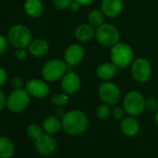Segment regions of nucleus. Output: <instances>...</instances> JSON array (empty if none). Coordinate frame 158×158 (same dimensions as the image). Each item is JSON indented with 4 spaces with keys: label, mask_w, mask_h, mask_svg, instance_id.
Listing matches in <instances>:
<instances>
[{
    "label": "nucleus",
    "mask_w": 158,
    "mask_h": 158,
    "mask_svg": "<svg viewBox=\"0 0 158 158\" xmlns=\"http://www.w3.org/2000/svg\"><path fill=\"white\" fill-rule=\"evenodd\" d=\"M6 102H7V98L5 96V93L0 89V112L4 109L6 105Z\"/></svg>",
    "instance_id": "nucleus-33"
},
{
    "label": "nucleus",
    "mask_w": 158,
    "mask_h": 158,
    "mask_svg": "<svg viewBox=\"0 0 158 158\" xmlns=\"http://www.w3.org/2000/svg\"><path fill=\"white\" fill-rule=\"evenodd\" d=\"M64 112L62 111V110H60V107H58V109L56 110V112H55V116H57V117H59L60 119H61L63 116H64Z\"/></svg>",
    "instance_id": "nucleus-36"
},
{
    "label": "nucleus",
    "mask_w": 158,
    "mask_h": 158,
    "mask_svg": "<svg viewBox=\"0 0 158 158\" xmlns=\"http://www.w3.org/2000/svg\"><path fill=\"white\" fill-rule=\"evenodd\" d=\"M95 38L100 45L111 48L119 42L120 32L116 26L110 23H103L97 27Z\"/></svg>",
    "instance_id": "nucleus-4"
},
{
    "label": "nucleus",
    "mask_w": 158,
    "mask_h": 158,
    "mask_svg": "<svg viewBox=\"0 0 158 158\" xmlns=\"http://www.w3.org/2000/svg\"><path fill=\"white\" fill-rule=\"evenodd\" d=\"M118 68L112 61L111 62H103L100 64L96 69V75L99 79L102 81H110L112 78L115 76L117 73Z\"/></svg>",
    "instance_id": "nucleus-15"
},
{
    "label": "nucleus",
    "mask_w": 158,
    "mask_h": 158,
    "mask_svg": "<svg viewBox=\"0 0 158 158\" xmlns=\"http://www.w3.org/2000/svg\"><path fill=\"white\" fill-rule=\"evenodd\" d=\"M10 43L17 48H26L32 42V34L28 27L17 24L12 26L8 34Z\"/></svg>",
    "instance_id": "nucleus-6"
},
{
    "label": "nucleus",
    "mask_w": 158,
    "mask_h": 158,
    "mask_svg": "<svg viewBox=\"0 0 158 158\" xmlns=\"http://www.w3.org/2000/svg\"><path fill=\"white\" fill-rule=\"evenodd\" d=\"M121 131L127 137H133L139 131V123L135 116L128 115L124 117L120 124Z\"/></svg>",
    "instance_id": "nucleus-16"
},
{
    "label": "nucleus",
    "mask_w": 158,
    "mask_h": 158,
    "mask_svg": "<svg viewBox=\"0 0 158 158\" xmlns=\"http://www.w3.org/2000/svg\"><path fill=\"white\" fill-rule=\"evenodd\" d=\"M30 103V94L26 89H15L8 97L6 102L7 108L12 113L24 111Z\"/></svg>",
    "instance_id": "nucleus-7"
},
{
    "label": "nucleus",
    "mask_w": 158,
    "mask_h": 158,
    "mask_svg": "<svg viewBox=\"0 0 158 158\" xmlns=\"http://www.w3.org/2000/svg\"><path fill=\"white\" fill-rule=\"evenodd\" d=\"M99 96L102 102L109 105H115L119 102L121 99V90L120 88L111 81H104L100 85L98 89Z\"/></svg>",
    "instance_id": "nucleus-9"
},
{
    "label": "nucleus",
    "mask_w": 158,
    "mask_h": 158,
    "mask_svg": "<svg viewBox=\"0 0 158 158\" xmlns=\"http://www.w3.org/2000/svg\"><path fill=\"white\" fill-rule=\"evenodd\" d=\"M7 72L3 68L0 67V87L3 86L7 81Z\"/></svg>",
    "instance_id": "nucleus-32"
},
{
    "label": "nucleus",
    "mask_w": 158,
    "mask_h": 158,
    "mask_svg": "<svg viewBox=\"0 0 158 158\" xmlns=\"http://www.w3.org/2000/svg\"><path fill=\"white\" fill-rule=\"evenodd\" d=\"M50 102L55 105L56 107H62L65 106L69 102V97L66 93H55L50 96L49 98Z\"/></svg>",
    "instance_id": "nucleus-24"
},
{
    "label": "nucleus",
    "mask_w": 158,
    "mask_h": 158,
    "mask_svg": "<svg viewBox=\"0 0 158 158\" xmlns=\"http://www.w3.org/2000/svg\"><path fill=\"white\" fill-rule=\"evenodd\" d=\"M81 6H82L81 4H79L78 2H76V1H74V0H73V2L71 3L69 9H70L72 11H78L79 10H80V7H81Z\"/></svg>",
    "instance_id": "nucleus-34"
},
{
    "label": "nucleus",
    "mask_w": 158,
    "mask_h": 158,
    "mask_svg": "<svg viewBox=\"0 0 158 158\" xmlns=\"http://www.w3.org/2000/svg\"><path fill=\"white\" fill-rule=\"evenodd\" d=\"M56 139L48 133H45L35 140V148L36 152L43 156H49L57 150Z\"/></svg>",
    "instance_id": "nucleus-10"
},
{
    "label": "nucleus",
    "mask_w": 158,
    "mask_h": 158,
    "mask_svg": "<svg viewBox=\"0 0 158 158\" xmlns=\"http://www.w3.org/2000/svg\"><path fill=\"white\" fill-rule=\"evenodd\" d=\"M85 56V49L80 44H72L64 51L63 60L69 66L79 64Z\"/></svg>",
    "instance_id": "nucleus-12"
},
{
    "label": "nucleus",
    "mask_w": 158,
    "mask_h": 158,
    "mask_svg": "<svg viewBox=\"0 0 158 158\" xmlns=\"http://www.w3.org/2000/svg\"><path fill=\"white\" fill-rule=\"evenodd\" d=\"M15 152L13 141L6 136L0 137V158H11Z\"/></svg>",
    "instance_id": "nucleus-21"
},
{
    "label": "nucleus",
    "mask_w": 158,
    "mask_h": 158,
    "mask_svg": "<svg viewBox=\"0 0 158 158\" xmlns=\"http://www.w3.org/2000/svg\"><path fill=\"white\" fill-rule=\"evenodd\" d=\"M25 89L30 94V96L41 99L48 96L49 92V86L48 85L46 80L34 78L26 83Z\"/></svg>",
    "instance_id": "nucleus-13"
},
{
    "label": "nucleus",
    "mask_w": 158,
    "mask_h": 158,
    "mask_svg": "<svg viewBox=\"0 0 158 158\" xmlns=\"http://www.w3.org/2000/svg\"><path fill=\"white\" fill-rule=\"evenodd\" d=\"M154 121H155V124L157 125V127H158V110L156 111V113H155V115H154Z\"/></svg>",
    "instance_id": "nucleus-37"
},
{
    "label": "nucleus",
    "mask_w": 158,
    "mask_h": 158,
    "mask_svg": "<svg viewBox=\"0 0 158 158\" xmlns=\"http://www.w3.org/2000/svg\"><path fill=\"white\" fill-rule=\"evenodd\" d=\"M72 2H73V0H53V5L57 10H64L70 8V5Z\"/></svg>",
    "instance_id": "nucleus-26"
},
{
    "label": "nucleus",
    "mask_w": 158,
    "mask_h": 158,
    "mask_svg": "<svg viewBox=\"0 0 158 158\" xmlns=\"http://www.w3.org/2000/svg\"><path fill=\"white\" fill-rule=\"evenodd\" d=\"M74 1L78 2L79 4H81L83 6H87V5H90L92 4L95 0H74Z\"/></svg>",
    "instance_id": "nucleus-35"
},
{
    "label": "nucleus",
    "mask_w": 158,
    "mask_h": 158,
    "mask_svg": "<svg viewBox=\"0 0 158 158\" xmlns=\"http://www.w3.org/2000/svg\"><path fill=\"white\" fill-rule=\"evenodd\" d=\"M42 127L46 133L53 135L58 131H60V129L62 127L61 119H60L55 115H49L44 119Z\"/></svg>",
    "instance_id": "nucleus-20"
},
{
    "label": "nucleus",
    "mask_w": 158,
    "mask_h": 158,
    "mask_svg": "<svg viewBox=\"0 0 158 158\" xmlns=\"http://www.w3.org/2000/svg\"><path fill=\"white\" fill-rule=\"evenodd\" d=\"M125 114L127 113L124 107H115L112 111V115L115 120H122L125 117Z\"/></svg>",
    "instance_id": "nucleus-27"
},
{
    "label": "nucleus",
    "mask_w": 158,
    "mask_h": 158,
    "mask_svg": "<svg viewBox=\"0 0 158 158\" xmlns=\"http://www.w3.org/2000/svg\"><path fill=\"white\" fill-rule=\"evenodd\" d=\"M60 85L64 93L68 95L74 94L81 87L80 76L74 72H67L61 78Z\"/></svg>",
    "instance_id": "nucleus-11"
},
{
    "label": "nucleus",
    "mask_w": 158,
    "mask_h": 158,
    "mask_svg": "<svg viewBox=\"0 0 158 158\" xmlns=\"http://www.w3.org/2000/svg\"><path fill=\"white\" fill-rule=\"evenodd\" d=\"M27 57V51L25 50V48H17L16 51V58L20 60H25Z\"/></svg>",
    "instance_id": "nucleus-31"
},
{
    "label": "nucleus",
    "mask_w": 158,
    "mask_h": 158,
    "mask_svg": "<svg viewBox=\"0 0 158 158\" xmlns=\"http://www.w3.org/2000/svg\"><path fill=\"white\" fill-rule=\"evenodd\" d=\"M104 19H105V15L103 14V12L102 10H91L88 15L89 23L95 27H99L100 25L103 24Z\"/></svg>",
    "instance_id": "nucleus-22"
},
{
    "label": "nucleus",
    "mask_w": 158,
    "mask_h": 158,
    "mask_svg": "<svg viewBox=\"0 0 158 158\" xmlns=\"http://www.w3.org/2000/svg\"><path fill=\"white\" fill-rule=\"evenodd\" d=\"M124 9L123 0H102L101 10L107 18H116Z\"/></svg>",
    "instance_id": "nucleus-14"
},
{
    "label": "nucleus",
    "mask_w": 158,
    "mask_h": 158,
    "mask_svg": "<svg viewBox=\"0 0 158 158\" xmlns=\"http://www.w3.org/2000/svg\"><path fill=\"white\" fill-rule=\"evenodd\" d=\"M8 48V41L5 38V36H3L2 35H0V54H2L3 52L6 51Z\"/></svg>",
    "instance_id": "nucleus-30"
},
{
    "label": "nucleus",
    "mask_w": 158,
    "mask_h": 158,
    "mask_svg": "<svg viewBox=\"0 0 158 158\" xmlns=\"http://www.w3.org/2000/svg\"><path fill=\"white\" fill-rule=\"evenodd\" d=\"M43 131H44L43 127L36 123H31L26 127V134H27L28 138L33 140H35L40 136H42L44 134Z\"/></svg>",
    "instance_id": "nucleus-23"
},
{
    "label": "nucleus",
    "mask_w": 158,
    "mask_h": 158,
    "mask_svg": "<svg viewBox=\"0 0 158 158\" xmlns=\"http://www.w3.org/2000/svg\"><path fill=\"white\" fill-rule=\"evenodd\" d=\"M112 114V109H111V105L107 104V103H102L100 106H98L97 110H96V116L101 119V120H105L107 118H109V116Z\"/></svg>",
    "instance_id": "nucleus-25"
},
{
    "label": "nucleus",
    "mask_w": 158,
    "mask_h": 158,
    "mask_svg": "<svg viewBox=\"0 0 158 158\" xmlns=\"http://www.w3.org/2000/svg\"><path fill=\"white\" fill-rule=\"evenodd\" d=\"M145 108L151 112H154L157 111L158 108V102L154 98H149L146 100L145 102Z\"/></svg>",
    "instance_id": "nucleus-28"
},
{
    "label": "nucleus",
    "mask_w": 158,
    "mask_h": 158,
    "mask_svg": "<svg viewBox=\"0 0 158 158\" xmlns=\"http://www.w3.org/2000/svg\"><path fill=\"white\" fill-rule=\"evenodd\" d=\"M29 52L35 56V57H42L45 56L48 49L49 45L48 41H46L43 38H36L35 40H32V42L29 45Z\"/></svg>",
    "instance_id": "nucleus-18"
},
{
    "label": "nucleus",
    "mask_w": 158,
    "mask_h": 158,
    "mask_svg": "<svg viewBox=\"0 0 158 158\" xmlns=\"http://www.w3.org/2000/svg\"><path fill=\"white\" fill-rule=\"evenodd\" d=\"M146 99L137 90H131L127 92L123 100V107L128 115L137 116L140 114L145 109Z\"/></svg>",
    "instance_id": "nucleus-5"
},
{
    "label": "nucleus",
    "mask_w": 158,
    "mask_h": 158,
    "mask_svg": "<svg viewBox=\"0 0 158 158\" xmlns=\"http://www.w3.org/2000/svg\"><path fill=\"white\" fill-rule=\"evenodd\" d=\"M23 81L20 76H15L11 80V86L14 89H21L23 86Z\"/></svg>",
    "instance_id": "nucleus-29"
},
{
    "label": "nucleus",
    "mask_w": 158,
    "mask_h": 158,
    "mask_svg": "<svg viewBox=\"0 0 158 158\" xmlns=\"http://www.w3.org/2000/svg\"><path fill=\"white\" fill-rule=\"evenodd\" d=\"M24 10L28 16L37 18L43 13L44 5L41 0H26L24 3Z\"/></svg>",
    "instance_id": "nucleus-19"
},
{
    "label": "nucleus",
    "mask_w": 158,
    "mask_h": 158,
    "mask_svg": "<svg viewBox=\"0 0 158 158\" xmlns=\"http://www.w3.org/2000/svg\"><path fill=\"white\" fill-rule=\"evenodd\" d=\"M110 59L118 69H125L133 62L134 52L128 44L125 42H118L111 47Z\"/></svg>",
    "instance_id": "nucleus-2"
},
{
    "label": "nucleus",
    "mask_w": 158,
    "mask_h": 158,
    "mask_svg": "<svg viewBox=\"0 0 158 158\" xmlns=\"http://www.w3.org/2000/svg\"><path fill=\"white\" fill-rule=\"evenodd\" d=\"M63 130L72 136L84 133L89 127V117L81 110H72L61 118Z\"/></svg>",
    "instance_id": "nucleus-1"
},
{
    "label": "nucleus",
    "mask_w": 158,
    "mask_h": 158,
    "mask_svg": "<svg viewBox=\"0 0 158 158\" xmlns=\"http://www.w3.org/2000/svg\"><path fill=\"white\" fill-rule=\"evenodd\" d=\"M68 64L64 60L52 59L49 60L42 68V77L47 82H55L63 77L67 73Z\"/></svg>",
    "instance_id": "nucleus-3"
},
{
    "label": "nucleus",
    "mask_w": 158,
    "mask_h": 158,
    "mask_svg": "<svg viewBox=\"0 0 158 158\" xmlns=\"http://www.w3.org/2000/svg\"><path fill=\"white\" fill-rule=\"evenodd\" d=\"M89 23H82L78 25L75 29L74 35L78 41L80 42H89L95 36V29Z\"/></svg>",
    "instance_id": "nucleus-17"
},
{
    "label": "nucleus",
    "mask_w": 158,
    "mask_h": 158,
    "mask_svg": "<svg viewBox=\"0 0 158 158\" xmlns=\"http://www.w3.org/2000/svg\"><path fill=\"white\" fill-rule=\"evenodd\" d=\"M152 64L146 58H137L131 63V76L135 81L139 83H144L148 81L152 75Z\"/></svg>",
    "instance_id": "nucleus-8"
}]
</instances>
